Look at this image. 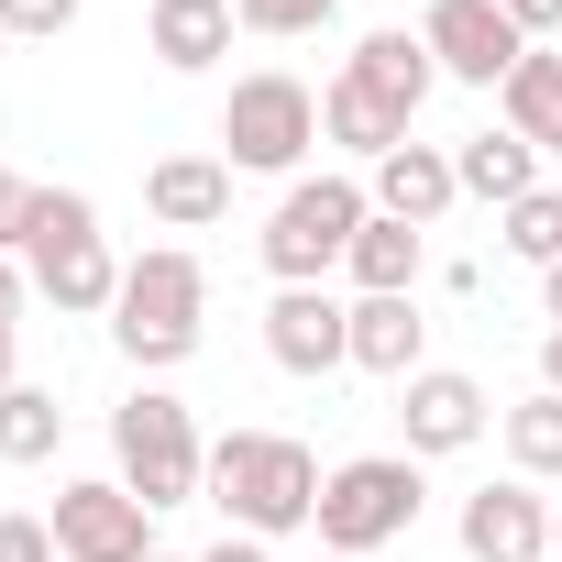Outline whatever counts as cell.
Returning a JSON list of instances; mask_svg holds the SVG:
<instances>
[{"mask_svg":"<svg viewBox=\"0 0 562 562\" xmlns=\"http://www.w3.org/2000/svg\"><path fill=\"white\" fill-rule=\"evenodd\" d=\"M310 562H353V551H310Z\"/></svg>","mask_w":562,"mask_h":562,"instance_id":"e575fe53","label":"cell"},{"mask_svg":"<svg viewBox=\"0 0 562 562\" xmlns=\"http://www.w3.org/2000/svg\"><path fill=\"white\" fill-rule=\"evenodd\" d=\"M23 276H34V299L67 310V321H111V299H122V254H111V232L56 243V254H23Z\"/></svg>","mask_w":562,"mask_h":562,"instance_id":"7c38bea8","label":"cell"},{"mask_svg":"<svg viewBox=\"0 0 562 562\" xmlns=\"http://www.w3.org/2000/svg\"><path fill=\"white\" fill-rule=\"evenodd\" d=\"M111 474L166 518V507H188L199 485H210V441H199V419H188V397H166V386H133L122 408H111Z\"/></svg>","mask_w":562,"mask_h":562,"instance_id":"277c9868","label":"cell"},{"mask_svg":"<svg viewBox=\"0 0 562 562\" xmlns=\"http://www.w3.org/2000/svg\"><path fill=\"white\" fill-rule=\"evenodd\" d=\"M540 310H551V321H562V265H540Z\"/></svg>","mask_w":562,"mask_h":562,"instance_id":"d6a6232c","label":"cell"},{"mask_svg":"<svg viewBox=\"0 0 562 562\" xmlns=\"http://www.w3.org/2000/svg\"><path fill=\"white\" fill-rule=\"evenodd\" d=\"M210 507H221L243 540L321 529V452L288 441V430H221V441H210Z\"/></svg>","mask_w":562,"mask_h":562,"instance_id":"6da1fadb","label":"cell"},{"mask_svg":"<svg viewBox=\"0 0 562 562\" xmlns=\"http://www.w3.org/2000/svg\"><path fill=\"white\" fill-rule=\"evenodd\" d=\"M56 441H67L56 386H0V463H56Z\"/></svg>","mask_w":562,"mask_h":562,"instance_id":"7402d4cb","label":"cell"},{"mask_svg":"<svg viewBox=\"0 0 562 562\" xmlns=\"http://www.w3.org/2000/svg\"><path fill=\"white\" fill-rule=\"evenodd\" d=\"M23 299H34V276H23V254H0V321L23 331Z\"/></svg>","mask_w":562,"mask_h":562,"instance_id":"83f0119b","label":"cell"},{"mask_svg":"<svg viewBox=\"0 0 562 562\" xmlns=\"http://www.w3.org/2000/svg\"><path fill=\"white\" fill-rule=\"evenodd\" d=\"M496 111H507V133H518V144H540V155H562V56H551V45H529V56L507 67V89H496Z\"/></svg>","mask_w":562,"mask_h":562,"instance_id":"ffe728a7","label":"cell"},{"mask_svg":"<svg viewBox=\"0 0 562 562\" xmlns=\"http://www.w3.org/2000/svg\"><path fill=\"white\" fill-rule=\"evenodd\" d=\"M452 177H463V199L518 210V199L540 188V144H518V133H474V144H452Z\"/></svg>","mask_w":562,"mask_h":562,"instance_id":"d6986e66","label":"cell"},{"mask_svg":"<svg viewBox=\"0 0 562 562\" xmlns=\"http://www.w3.org/2000/svg\"><path fill=\"white\" fill-rule=\"evenodd\" d=\"M0 386H23V331L0 321Z\"/></svg>","mask_w":562,"mask_h":562,"instance_id":"1f68e13d","label":"cell"},{"mask_svg":"<svg viewBox=\"0 0 562 562\" xmlns=\"http://www.w3.org/2000/svg\"><path fill=\"white\" fill-rule=\"evenodd\" d=\"M89 232H100V199H89V188H34L12 254H56V243H89Z\"/></svg>","mask_w":562,"mask_h":562,"instance_id":"603a6c76","label":"cell"},{"mask_svg":"<svg viewBox=\"0 0 562 562\" xmlns=\"http://www.w3.org/2000/svg\"><path fill=\"white\" fill-rule=\"evenodd\" d=\"M551 562H562V507H551Z\"/></svg>","mask_w":562,"mask_h":562,"instance_id":"836d02e7","label":"cell"},{"mask_svg":"<svg viewBox=\"0 0 562 562\" xmlns=\"http://www.w3.org/2000/svg\"><path fill=\"white\" fill-rule=\"evenodd\" d=\"M111 342L144 364V386H155V375H177V364L210 342V265H199L188 243H144V254L122 265Z\"/></svg>","mask_w":562,"mask_h":562,"instance_id":"7a4b0ae2","label":"cell"},{"mask_svg":"<svg viewBox=\"0 0 562 562\" xmlns=\"http://www.w3.org/2000/svg\"><path fill=\"white\" fill-rule=\"evenodd\" d=\"M496 430V397L463 375V364H419L408 386H397V452L408 463H452V452H474Z\"/></svg>","mask_w":562,"mask_h":562,"instance_id":"52a82bcc","label":"cell"},{"mask_svg":"<svg viewBox=\"0 0 562 562\" xmlns=\"http://www.w3.org/2000/svg\"><path fill=\"white\" fill-rule=\"evenodd\" d=\"M419 45H430V67L463 78V89H507V67L529 56V34L507 23V0H430V12H419Z\"/></svg>","mask_w":562,"mask_h":562,"instance_id":"9c48e42d","label":"cell"},{"mask_svg":"<svg viewBox=\"0 0 562 562\" xmlns=\"http://www.w3.org/2000/svg\"><path fill=\"white\" fill-rule=\"evenodd\" d=\"M78 23V0H0V34H34V45H56Z\"/></svg>","mask_w":562,"mask_h":562,"instance_id":"484cf974","label":"cell"},{"mask_svg":"<svg viewBox=\"0 0 562 562\" xmlns=\"http://www.w3.org/2000/svg\"><path fill=\"white\" fill-rule=\"evenodd\" d=\"M144 210L166 232H210V221H232V166L221 155H155L144 166Z\"/></svg>","mask_w":562,"mask_h":562,"instance_id":"5bb4252c","label":"cell"},{"mask_svg":"<svg viewBox=\"0 0 562 562\" xmlns=\"http://www.w3.org/2000/svg\"><path fill=\"white\" fill-rule=\"evenodd\" d=\"M155 562H177V551H155Z\"/></svg>","mask_w":562,"mask_h":562,"instance_id":"d590c367","label":"cell"},{"mask_svg":"<svg viewBox=\"0 0 562 562\" xmlns=\"http://www.w3.org/2000/svg\"><path fill=\"white\" fill-rule=\"evenodd\" d=\"M496 441H507V463H518L529 485H551V474H562V397L529 386L518 408H496Z\"/></svg>","mask_w":562,"mask_h":562,"instance_id":"44dd1931","label":"cell"},{"mask_svg":"<svg viewBox=\"0 0 562 562\" xmlns=\"http://www.w3.org/2000/svg\"><path fill=\"white\" fill-rule=\"evenodd\" d=\"M56 551L67 562H155V507L122 474H78V485H56Z\"/></svg>","mask_w":562,"mask_h":562,"instance_id":"ba28073f","label":"cell"},{"mask_svg":"<svg viewBox=\"0 0 562 562\" xmlns=\"http://www.w3.org/2000/svg\"><path fill=\"white\" fill-rule=\"evenodd\" d=\"M310 144H321L310 78H288V67L232 78V100H221V166H232V177H299Z\"/></svg>","mask_w":562,"mask_h":562,"instance_id":"5b68a950","label":"cell"},{"mask_svg":"<svg viewBox=\"0 0 562 562\" xmlns=\"http://www.w3.org/2000/svg\"><path fill=\"white\" fill-rule=\"evenodd\" d=\"M364 188H375V210H386V221H419V232L463 199V177H452V155H441V144H397Z\"/></svg>","mask_w":562,"mask_h":562,"instance_id":"9a60e30c","label":"cell"},{"mask_svg":"<svg viewBox=\"0 0 562 562\" xmlns=\"http://www.w3.org/2000/svg\"><path fill=\"white\" fill-rule=\"evenodd\" d=\"M419 507H430V485H419V463H408V452H353V463H331V474H321V551L375 562L386 540H408V529H419Z\"/></svg>","mask_w":562,"mask_h":562,"instance_id":"8992f818","label":"cell"},{"mask_svg":"<svg viewBox=\"0 0 562 562\" xmlns=\"http://www.w3.org/2000/svg\"><path fill=\"white\" fill-rule=\"evenodd\" d=\"M232 23L265 34V45H299V34H331L342 23V0H232Z\"/></svg>","mask_w":562,"mask_h":562,"instance_id":"d4e9b609","label":"cell"},{"mask_svg":"<svg viewBox=\"0 0 562 562\" xmlns=\"http://www.w3.org/2000/svg\"><path fill=\"white\" fill-rule=\"evenodd\" d=\"M265 353L288 375H342L353 364V299L331 288H276L265 299Z\"/></svg>","mask_w":562,"mask_h":562,"instance_id":"8fae6325","label":"cell"},{"mask_svg":"<svg viewBox=\"0 0 562 562\" xmlns=\"http://www.w3.org/2000/svg\"><path fill=\"white\" fill-rule=\"evenodd\" d=\"M353 364L386 375V386H408V375L430 364V321H419V299H353Z\"/></svg>","mask_w":562,"mask_h":562,"instance_id":"2e32d148","label":"cell"},{"mask_svg":"<svg viewBox=\"0 0 562 562\" xmlns=\"http://www.w3.org/2000/svg\"><path fill=\"white\" fill-rule=\"evenodd\" d=\"M540 386H551V397H562V321H551V331H540Z\"/></svg>","mask_w":562,"mask_h":562,"instance_id":"4dcf8cb0","label":"cell"},{"mask_svg":"<svg viewBox=\"0 0 562 562\" xmlns=\"http://www.w3.org/2000/svg\"><path fill=\"white\" fill-rule=\"evenodd\" d=\"M419 265H430V254H419V221H386V210H375V221L353 232V254H342L353 299H419Z\"/></svg>","mask_w":562,"mask_h":562,"instance_id":"ac0fdd59","label":"cell"},{"mask_svg":"<svg viewBox=\"0 0 562 562\" xmlns=\"http://www.w3.org/2000/svg\"><path fill=\"white\" fill-rule=\"evenodd\" d=\"M364 221H375V188H364V177H288V199L265 210L254 254H265L276 288H331Z\"/></svg>","mask_w":562,"mask_h":562,"instance_id":"3957f363","label":"cell"},{"mask_svg":"<svg viewBox=\"0 0 562 562\" xmlns=\"http://www.w3.org/2000/svg\"><path fill=\"white\" fill-rule=\"evenodd\" d=\"M199 562H276V540H243V529H221V540H210Z\"/></svg>","mask_w":562,"mask_h":562,"instance_id":"f546056e","label":"cell"},{"mask_svg":"<svg viewBox=\"0 0 562 562\" xmlns=\"http://www.w3.org/2000/svg\"><path fill=\"white\" fill-rule=\"evenodd\" d=\"M452 540H463V562H551V496H540L529 474L474 485L463 518H452Z\"/></svg>","mask_w":562,"mask_h":562,"instance_id":"30bf717a","label":"cell"},{"mask_svg":"<svg viewBox=\"0 0 562 562\" xmlns=\"http://www.w3.org/2000/svg\"><path fill=\"white\" fill-rule=\"evenodd\" d=\"M23 199H34V188H23L12 166H0V254H12V243H23Z\"/></svg>","mask_w":562,"mask_h":562,"instance_id":"f1b7e54d","label":"cell"},{"mask_svg":"<svg viewBox=\"0 0 562 562\" xmlns=\"http://www.w3.org/2000/svg\"><path fill=\"white\" fill-rule=\"evenodd\" d=\"M0 562H67L56 551V518H23L12 507V518H0Z\"/></svg>","mask_w":562,"mask_h":562,"instance_id":"4316f807","label":"cell"},{"mask_svg":"<svg viewBox=\"0 0 562 562\" xmlns=\"http://www.w3.org/2000/svg\"><path fill=\"white\" fill-rule=\"evenodd\" d=\"M232 0H155V23H144V45H155V67H177V78H199V67H221L232 56Z\"/></svg>","mask_w":562,"mask_h":562,"instance_id":"e0dca14e","label":"cell"},{"mask_svg":"<svg viewBox=\"0 0 562 562\" xmlns=\"http://www.w3.org/2000/svg\"><path fill=\"white\" fill-rule=\"evenodd\" d=\"M342 78H353L364 100H386L397 122H419V100L441 89V67H430V45H419V34H397V23H386V34H364V45L342 56Z\"/></svg>","mask_w":562,"mask_h":562,"instance_id":"4fadbf2b","label":"cell"},{"mask_svg":"<svg viewBox=\"0 0 562 562\" xmlns=\"http://www.w3.org/2000/svg\"><path fill=\"white\" fill-rule=\"evenodd\" d=\"M496 243L518 265H562V188H529L518 210H496Z\"/></svg>","mask_w":562,"mask_h":562,"instance_id":"cb8c5ba5","label":"cell"}]
</instances>
